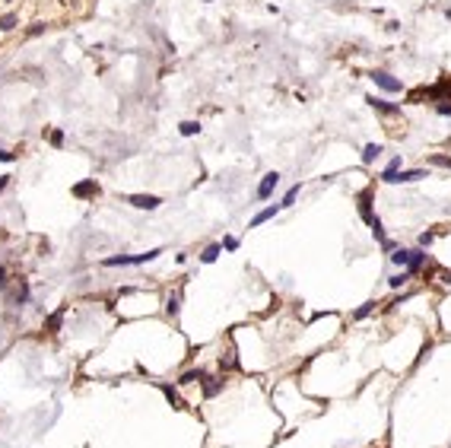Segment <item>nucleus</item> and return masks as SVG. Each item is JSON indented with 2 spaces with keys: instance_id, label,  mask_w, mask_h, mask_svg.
Returning <instances> with one entry per match:
<instances>
[{
  "instance_id": "19",
  "label": "nucleus",
  "mask_w": 451,
  "mask_h": 448,
  "mask_svg": "<svg viewBox=\"0 0 451 448\" xmlns=\"http://www.w3.org/2000/svg\"><path fill=\"white\" fill-rule=\"evenodd\" d=\"M296 197H299V185L286 191V197H283V204H280V207H289V204H296Z\"/></svg>"
},
{
  "instance_id": "10",
  "label": "nucleus",
  "mask_w": 451,
  "mask_h": 448,
  "mask_svg": "<svg viewBox=\"0 0 451 448\" xmlns=\"http://www.w3.org/2000/svg\"><path fill=\"white\" fill-rule=\"evenodd\" d=\"M378 156H381V146L378 143H369L366 150H362V162H375Z\"/></svg>"
},
{
  "instance_id": "11",
  "label": "nucleus",
  "mask_w": 451,
  "mask_h": 448,
  "mask_svg": "<svg viewBox=\"0 0 451 448\" xmlns=\"http://www.w3.org/2000/svg\"><path fill=\"white\" fill-rule=\"evenodd\" d=\"M423 261H426V254H423V251H413V254H410V264H407V273H416V270L423 267Z\"/></svg>"
},
{
  "instance_id": "14",
  "label": "nucleus",
  "mask_w": 451,
  "mask_h": 448,
  "mask_svg": "<svg viewBox=\"0 0 451 448\" xmlns=\"http://www.w3.org/2000/svg\"><path fill=\"white\" fill-rule=\"evenodd\" d=\"M188 382H207V375L201 372V369H197V372H185V375H181V382H178V385H188Z\"/></svg>"
},
{
  "instance_id": "5",
  "label": "nucleus",
  "mask_w": 451,
  "mask_h": 448,
  "mask_svg": "<svg viewBox=\"0 0 451 448\" xmlns=\"http://www.w3.org/2000/svg\"><path fill=\"white\" fill-rule=\"evenodd\" d=\"M420 178H426V172L423 169H410V172H397L394 185H410V182H420Z\"/></svg>"
},
{
  "instance_id": "7",
  "label": "nucleus",
  "mask_w": 451,
  "mask_h": 448,
  "mask_svg": "<svg viewBox=\"0 0 451 448\" xmlns=\"http://www.w3.org/2000/svg\"><path fill=\"white\" fill-rule=\"evenodd\" d=\"M397 172H401V156H394L391 162H388V169H385V175H381V182H385V185H394Z\"/></svg>"
},
{
  "instance_id": "28",
  "label": "nucleus",
  "mask_w": 451,
  "mask_h": 448,
  "mask_svg": "<svg viewBox=\"0 0 451 448\" xmlns=\"http://www.w3.org/2000/svg\"><path fill=\"white\" fill-rule=\"evenodd\" d=\"M439 115H451V105H439Z\"/></svg>"
},
{
  "instance_id": "24",
  "label": "nucleus",
  "mask_w": 451,
  "mask_h": 448,
  "mask_svg": "<svg viewBox=\"0 0 451 448\" xmlns=\"http://www.w3.org/2000/svg\"><path fill=\"white\" fill-rule=\"evenodd\" d=\"M372 308H375V302H366V305H359V308H356V318H366V315H372Z\"/></svg>"
},
{
  "instance_id": "31",
  "label": "nucleus",
  "mask_w": 451,
  "mask_h": 448,
  "mask_svg": "<svg viewBox=\"0 0 451 448\" xmlns=\"http://www.w3.org/2000/svg\"><path fill=\"white\" fill-rule=\"evenodd\" d=\"M0 3H6V6H10V3H13V0H0Z\"/></svg>"
},
{
  "instance_id": "9",
  "label": "nucleus",
  "mask_w": 451,
  "mask_h": 448,
  "mask_svg": "<svg viewBox=\"0 0 451 448\" xmlns=\"http://www.w3.org/2000/svg\"><path fill=\"white\" fill-rule=\"evenodd\" d=\"M73 194L76 197H92V194H99V185H95V182H80L73 188Z\"/></svg>"
},
{
  "instance_id": "18",
  "label": "nucleus",
  "mask_w": 451,
  "mask_h": 448,
  "mask_svg": "<svg viewBox=\"0 0 451 448\" xmlns=\"http://www.w3.org/2000/svg\"><path fill=\"white\" fill-rule=\"evenodd\" d=\"M207 382H210V385L204 388V394H207V398H213V394H216V391H220V388H223V382H216V378H207Z\"/></svg>"
},
{
  "instance_id": "23",
  "label": "nucleus",
  "mask_w": 451,
  "mask_h": 448,
  "mask_svg": "<svg viewBox=\"0 0 451 448\" xmlns=\"http://www.w3.org/2000/svg\"><path fill=\"white\" fill-rule=\"evenodd\" d=\"M178 302H181V296H172L169 305H166V312H169V315H178Z\"/></svg>"
},
{
  "instance_id": "2",
  "label": "nucleus",
  "mask_w": 451,
  "mask_h": 448,
  "mask_svg": "<svg viewBox=\"0 0 451 448\" xmlns=\"http://www.w3.org/2000/svg\"><path fill=\"white\" fill-rule=\"evenodd\" d=\"M280 185V175H276V172H267L264 175V182L257 185V197H261V201H267V197L273 194V188Z\"/></svg>"
},
{
  "instance_id": "29",
  "label": "nucleus",
  "mask_w": 451,
  "mask_h": 448,
  "mask_svg": "<svg viewBox=\"0 0 451 448\" xmlns=\"http://www.w3.org/2000/svg\"><path fill=\"white\" fill-rule=\"evenodd\" d=\"M6 182H10V178H6V175H3V178H0V191H3V188H6Z\"/></svg>"
},
{
  "instance_id": "20",
  "label": "nucleus",
  "mask_w": 451,
  "mask_h": 448,
  "mask_svg": "<svg viewBox=\"0 0 451 448\" xmlns=\"http://www.w3.org/2000/svg\"><path fill=\"white\" fill-rule=\"evenodd\" d=\"M407 280H410V273H407V270H404V273H397V277H391V280H388V283H391V286L397 289V286H404V283H407Z\"/></svg>"
},
{
  "instance_id": "1",
  "label": "nucleus",
  "mask_w": 451,
  "mask_h": 448,
  "mask_svg": "<svg viewBox=\"0 0 451 448\" xmlns=\"http://www.w3.org/2000/svg\"><path fill=\"white\" fill-rule=\"evenodd\" d=\"M372 80H375V86H381L385 92H401V80H394V76L385 73V70H375V73H372Z\"/></svg>"
},
{
  "instance_id": "6",
  "label": "nucleus",
  "mask_w": 451,
  "mask_h": 448,
  "mask_svg": "<svg viewBox=\"0 0 451 448\" xmlns=\"http://www.w3.org/2000/svg\"><path fill=\"white\" fill-rule=\"evenodd\" d=\"M19 13H16V10H6V13H0V29H6V32H10V29H19Z\"/></svg>"
},
{
  "instance_id": "4",
  "label": "nucleus",
  "mask_w": 451,
  "mask_h": 448,
  "mask_svg": "<svg viewBox=\"0 0 451 448\" xmlns=\"http://www.w3.org/2000/svg\"><path fill=\"white\" fill-rule=\"evenodd\" d=\"M375 111H381V115H401V105H391V102H385V99H375V96H369L366 99Z\"/></svg>"
},
{
  "instance_id": "30",
  "label": "nucleus",
  "mask_w": 451,
  "mask_h": 448,
  "mask_svg": "<svg viewBox=\"0 0 451 448\" xmlns=\"http://www.w3.org/2000/svg\"><path fill=\"white\" fill-rule=\"evenodd\" d=\"M0 283H3V267H0Z\"/></svg>"
},
{
  "instance_id": "15",
  "label": "nucleus",
  "mask_w": 451,
  "mask_h": 448,
  "mask_svg": "<svg viewBox=\"0 0 451 448\" xmlns=\"http://www.w3.org/2000/svg\"><path fill=\"white\" fill-rule=\"evenodd\" d=\"M216 257H220V245H210V248H207V251L201 254V261H204V264H213Z\"/></svg>"
},
{
  "instance_id": "17",
  "label": "nucleus",
  "mask_w": 451,
  "mask_h": 448,
  "mask_svg": "<svg viewBox=\"0 0 451 448\" xmlns=\"http://www.w3.org/2000/svg\"><path fill=\"white\" fill-rule=\"evenodd\" d=\"M162 394L172 401V407H181V401H178V394H175V388H172V385H162Z\"/></svg>"
},
{
  "instance_id": "25",
  "label": "nucleus",
  "mask_w": 451,
  "mask_h": 448,
  "mask_svg": "<svg viewBox=\"0 0 451 448\" xmlns=\"http://www.w3.org/2000/svg\"><path fill=\"white\" fill-rule=\"evenodd\" d=\"M432 162H436V166H445V169H451V159H448V156H432Z\"/></svg>"
},
{
  "instance_id": "27",
  "label": "nucleus",
  "mask_w": 451,
  "mask_h": 448,
  "mask_svg": "<svg viewBox=\"0 0 451 448\" xmlns=\"http://www.w3.org/2000/svg\"><path fill=\"white\" fill-rule=\"evenodd\" d=\"M16 156H13V153H6V150H0V162H13Z\"/></svg>"
},
{
  "instance_id": "3",
  "label": "nucleus",
  "mask_w": 451,
  "mask_h": 448,
  "mask_svg": "<svg viewBox=\"0 0 451 448\" xmlns=\"http://www.w3.org/2000/svg\"><path fill=\"white\" fill-rule=\"evenodd\" d=\"M131 204L137 207V210H156V207H159L162 201H159L156 194H134V197H131Z\"/></svg>"
},
{
  "instance_id": "16",
  "label": "nucleus",
  "mask_w": 451,
  "mask_h": 448,
  "mask_svg": "<svg viewBox=\"0 0 451 448\" xmlns=\"http://www.w3.org/2000/svg\"><path fill=\"white\" fill-rule=\"evenodd\" d=\"M197 131H201V124H197V121H185V124H181V137H194Z\"/></svg>"
},
{
  "instance_id": "26",
  "label": "nucleus",
  "mask_w": 451,
  "mask_h": 448,
  "mask_svg": "<svg viewBox=\"0 0 451 448\" xmlns=\"http://www.w3.org/2000/svg\"><path fill=\"white\" fill-rule=\"evenodd\" d=\"M432 238H436L432 232H423V235H420V245H423V248H426V245H432Z\"/></svg>"
},
{
  "instance_id": "22",
  "label": "nucleus",
  "mask_w": 451,
  "mask_h": 448,
  "mask_svg": "<svg viewBox=\"0 0 451 448\" xmlns=\"http://www.w3.org/2000/svg\"><path fill=\"white\" fill-rule=\"evenodd\" d=\"M51 146H64V131H51Z\"/></svg>"
},
{
  "instance_id": "12",
  "label": "nucleus",
  "mask_w": 451,
  "mask_h": 448,
  "mask_svg": "<svg viewBox=\"0 0 451 448\" xmlns=\"http://www.w3.org/2000/svg\"><path fill=\"white\" fill-rule=\"evenodd\" d=\"M410 254H413V251H407V248H397V251L391 254V261H394L397 267H407V264H410Z\"/></svg>"
},
{
  "instance_id": "8",
  "label": "nucleus",
  "mask_w": 451,
  "mask_h": 448,
  "mask_svg": "<svg viewBox=\"0 0 451 448\" xmlns=\"http://www.w3.org/2000/svg\"><path fill=\"white\" fill-rule=\"evenodd\" d=\"M276 210H280V204H273V207H264L261 213H254V220H251V226H261V223L273 220V217H276Z\"/></svg>"
},
{
  "instance_id": "21",
  "label": "nucleus",
  "mask_w": 451,
  "mask_h": 448,
  "mask_svg": "<svg viewBox=\"0 0 451 448\" xmlns=\"http://www.w3.org/2000/svg\"><path fill=\"white\" fill-rule=\"evenodd\" d=\"M223 248H226V251H235V248H238V238H235V235H226V238H223Z\"/></svg>"
},
{
  "instance_id": "13",
  "label": "nucleus",
  "mask_w": 451,
  "mask_h": 448,
  "mask_svg": "<svg viewBox=\"0 0 451 448\" xmlns=\"http://www.w3.org/2000/svg\"><path fill=\"white\" fill-rule=\"evenodd\" d=\"M64 312H67V308H57V312L48 318V331H51V334H57V327H60V318H64Z\"/></svg>"
}]
</instances>
